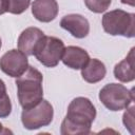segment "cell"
<instances>
[{"label": "cell", "mask_w": 135, "mask_h": 135, "mask_svg": "<svg viewBox=\"0 0 135 135\" xmlns=\"http://www.w3.org/2000/svg\"><path fill=\"white\" fill-rule=\"evenodd\" d=\"M42 74L36 68L31 65H28L27 70L16 79L18 100L23 109L34 107L42 100Z\"/></svg>", "instance_id": "7a4b0ae2"}, {"label": "cell", "mask_w": 135, "mask_h": 135, "mask_svg": "<svg viewBox=\"0 0 135 135\" xmlns=\"http://www.w3.org/2000/svg\"><path fill=\"white\" fill-rule=\"evenodd\" d=\"M121 3L128 4V5H131V6H134V0H121Z\"/></svg>", "instance_id": "44dd1931"}, {"label": "cell", "mask_w": 135, "mask_h": 135, "mask_svg": "<svg viewBox=\"0 0 135 135\" xmlns=\"http://www.w3.org/2000/svg\"><path fill=\"white\" fill-rule=\"evenodd\" d=\"M12 113V102L7 94L0 97V118H5Z\"/></svg>", "instance_id": "e0dca14e"}, {"label": "cell", "mask_w": 135, "mask_h": 135, "mask_svg": "<svg viewBox=\"0 0 135 135\" xmlns=\"http://www.w3.org/2000/svg\"><path fill=\"white\" fill-rule=\"evenodd\" d=\"M99 100L110 111L117 112L127 109L134 100L133 90L120 83H108L99 91Z\"/></svg>", "instance_id": "277c9868"}, {"label": "cell", "mask_w": 135, "mask_h": 135, "mask_svg": "<svg viewBox=\"0 0 135 135\" xmlns=\"http://www.w3.org/2000/svg\"><path fill=\"white\" fill-rule=\"evenodd\" d=\"M8 9V0H0V15H3Z\"/></svg>", "instance_id": "ac0fdd59"}, {"label": "cell", "mask_w": 135, "mask_h": 135, "mask_svg": "<svg viewBox=\"0 0 135 135\" xmlns=\"http://www.w3.org/2000/svg\"><path fill=\"white\" fill-rule=\"evenodd\" d=\"M28 68L27 56L19 50H9L0 58L1 71L14 78L20 77Z\"/></svg>", "instance_id": "52a82bcc"}, {"label": "cell", "mask_w": 135, "mask_h": 135, "mask_svg": "<svg viewBox=\"0 0 135 135\" xmlns=\"http://www.w3.org/2000/svg\"><path fill=\"white\" fill-rule=\"evenodd\" d=\"M95 118L96 109L92 101L86 97H76L68 107L60 132L62 135L89 134Z\"/></svg>", "instance_id": "6da1fadb"}, {"label": "cell", "mask_w": 135, "mask_h": 135, "mask_svg": "<svg viewBox=\"0 0 135 135\" xmlns=\"http://www.w3.org/2000/svg\"><path fill=\"white\" fill-rule=\"evenodd\" d=\"M60 26L68 31L73 37L82 39L90 33V23L80 14H69L60 20Z\"/></svg>", "instance_id": "ba28073f"}, {"label": "cell", "mask_w": 135, "mask_h": 135, "mask_svg": "<svg viewBox=\"0 0 135 135\" xmlns=\"http://www.w3.org/2000/svg\"><path fill=\"white\" fill-rule=\"evenodd\" d=\"M31 0H8L7 12L14 15H20L27 9Z\"/></svg>", "instance_id": "9a60e30c"}, {"label": "cell", "mask_w": 135, "mask_h": 135, "mask_svg": "<svg viewBox=\"0 0 135 135\" xmlns=\"http://www.w3.org/2000/svg\"><path fill=\"white\" fill-rule=\"evenodd\" d=\"M44 36V33L38 27H27L20 34L18 38V50L21 51L26 56H33L34 52Z\"/></svg>", "instance_id": "9c48e42d"}, {"label": "cell", "mask_w": 135, "mask_h": 135, "mask_svg": "<svg viewBox=\"0 0 135 135\" xmlns=\"http://www.w3.org/2000/svg\"><path fill=\"white\" fill-rule=\"evenodd\" d=\"M85 6L93 13L100 14L105 12L111 5L112 0H83Z\"/></svg>", "instance_id": "5bb4252c"}, {"label": "cell", "mask_w": 135, "mask_h": 135, "mask_svg": "<svg viewBox=\"0 0 135 135\" xmlns=\"http://www.w3.org/2000/svg\"><path fill=\"white\" fill-rule=\"evenodd\" d=\"M7 133H12L9 130H7V129H5L4 127H3V124L0 122V134H7Z\"/></svg>", "instance_id": "ffe728a7"}, {"label": "cell", "mask_w": 135, "mask_h": 135, "mask_svg": "<svg viewBox=\"0 0 135 135\" xmlns=\"http://www.w3.org/2000/svg\"><path fill=\"white\" fill-rule=\"evenodd\" d=\"M1 46H2V41H1V38H0V49H1Z\"/></svg>", "instance_id": "7402d4cb"}, {"label": "cell", "mask_w": 135, "mask_h": 135, "mask_svg": "<svg viewBox=\"0 0 135 135\" xmlns=\"http://www.w3.org/2000/svg\"><path fill=\"white\" fill-rule=\"evenodd\" d=\"M64 43L61 39L53 36H43L38 43L34 56L37 60L46 68H55L64 52Z\"/></svg>", "instance_id": "5b68a950"}, {"label": "cell", "mask_w": 135, "mask_h": 135, "mask_svg": "<svg viewBox=\"0 0 135 135\" xmlns=\"http://www.w3.org/2000/svg\"><path fill=\"white\" fill-rule=\"evenodd\" d=\"M107 74V69L103 62L93 58L89 59L86 64L81 69V76L84 81L89 83H96L101 81Z\"/></svg>", "instance_id": "4fadbf2b"}, {"label": "cell", "mask_w": 135, "mask_h": 135, "mask_svg": "<svg viewBox=\"0 0 135 135\" xmlns=\"http://www.w3.org/2000/svg\"><path fill=\"white\" fill-rule=\"evenodd\" d=\"M4 94H6V86H5L4 81L0 78V97L3 96Z\"/></svg>", "instance_id": "d6986e66"}, {"label": "cell", "mask_w": 135, "mask_h": 135, "mask_svg": "<svg viewBox=\"0 0 135 135\" xmlns=\"http://www.w3.org/2000/svg\"><path fill=\"white\" fill-rule=\"evenodd\" d=\"M54 116L52 104L47 100H41L36 105L23 109L21 113V122L26 130H37L49 126Z\"/></svg>", "instance_id": "8992f818"}, {"label": "cell", "mask_w": 135, "mask_h": 135, "mask_svg": "<svg viewBox=\"0 0 135 135\" xmlns=\"http://www.w3.org/2000/svg\"><path fill=\"white\" fill-rule=\"evenodd\" d=\"M58 3L56 0H34L32 14L40 22H51L58 15Z\"/></svg>", "instance_id": "30bf717a"}, {"label": "cell", "mask_w": 135, "mask_h": 135, "mask_svg": "<svg viewBox=\"0 0 135 135\" xmlns=\"http://www.w3.org/2000/svg\"><path fill=\"white\" fill-rule=\"evenodd\" d=\"M89 59V53L85 50L75 45L65 47L61 57V61L63 62V64L73 70H81L86 64Z\"/></svg>", "instance_id": "8fae6325"}, {"label": "cell", "mask_w": 135, "mask_h": 135, "mask_svg": "<svg viewBox=\"0 0 135 135\" xmlns=\"http://www.w3.org/2000/svg\"><path fill=\"white\" fill-rule=\"evenodd\" d=\"M114 76L120 82H131L135 79L134 72V47H132L124 59L114 66Z\"/></svg>", "instance_id": "7c38bea8"}, {"label": "cell", "mask_w": 135, "mask_h": 135, "mask_svg": "<svg viewBox=\"0 0 135 135\" xmlns=\"http://www.w3.org/2000/svg\"><path fill=\"white\" fill-rule=\"evenodd\" d=\"M122 122L126 126V128L130 131V133H134V105L131 103L130 107L127 108V111L124 112L122 116Z\"/></svg>", "instance_id": "2e32d148"}, {"label": "cell", "mask_w": 135, "mask_h": 135, "mask_svg": "<svg viewBox=\"0 0 135 135\" xmlns=\"http://www.w3.org/2000/svg\"><path fill=\"white\" fill-rule=\"evenodd\" d=\"M103 31L111 36H123L133 38L135 36V15L117 8L102 16Z\"/></svg>", "instance_id": "3957f363"}]
</instances>
